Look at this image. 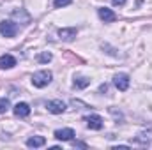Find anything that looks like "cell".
Masks as SVG:
<instances>
[{
	"label": "cell",
	"mask_w": 152,
	"mask_h": 150,
	"mask_svg": "<svg viewBox=\"0 0 152 150\" xmlns=\"http://www.w3.org/2000/svg\"><path fill=\"white\" fill-rule=\"evenodd\" d=\"M51 78H53V74L50 71H37L32 76V85L37 87V88H44L46 85L51 83Z\"/></svg>",
	"instance_id": "cell-1"
},
{
	"label": "cell",
	"mask_w": 152,
	"mask_h": 150,
	"mask_svg": "<svg viewBox=\"0 0 152 150\" xmlns=\"http://www.w3.org/2000/svg\"><path fill=\"white\" fill-rule=\"evenodd\" d=\"M0 34L4 37H14L18 34V25L11 20H4L0 21Z\"/></svg>",
	"instance_id": "cell-2"
},
{
	"label": "cell",
	"mask_w": 152,
	"mask_h": 150,
	"mask_svg": "<svg viewBox=\"0 0 152 150\" xmlns=\"http://www.w3.org/2000/svg\"><path fill=\"white\" fill-rule=\"evenodd\" d=\"M85 122H87V127L92 131H101L104 125V120L99 115H88V117H85Z\"/></svg>",
	"instance_id": "cell-3"
},
{
	"label": "cell",
	"mask_w": 152,
	"mask_h": 150,
	"mask_svg": "<svg viewBox=\"0 0 152 150\" xmlns=\"http://www.w3.org/2000/svg\"><path fill=\"white\" fill-rule=\"evenodd\" d=\"M113 85L120 90V92H126L127 88H129V76L124 74V73H120V74H117L113 78Z\"/></svg>",
	"instance_id": "cell-4"
},
{
	"label": "cell",
	"mask_w": 152,
	"mask_h": 150,
	"mask_svg": "<svg viewBox=\"0 0 152 150\" xmlns=\"http://www.w3.org/2000/svg\"><path fill=\"white\" fill-rule=\"evenodd\" d=\"M46 108H48V111H50V113L58 115V113L66 111V103H64V101H60V99H55V101H50Z\"/></svg>",
	"instance_id": "cell-5"
},
{
	"label": "cell",
	"mask_w": 152,
	"mask_h": 150,
	"mask_svg": "<svg viewBox=\"0 0 152 150\" xmlns=\"http://www.w3.org/2000/svg\"><path fill=\"white\" fill-rule=\"evenodd\" d=\"M97 14H99V18H101L104 23H113L115 20H117V14H115L112 9H108V7H101V9H97Z\"/></svg>",
	"instance_id": "cell-6"
},
{
	"label": "cell",
	"mask_w": 152,
	"mask_h": 150,
	"mask_svg": "<svg viewBox=\"0 0 152 150\" xmlns=\"http://www.w3.org/2000/svg\"><path fill=\"white\" fill-rule=\"evenodd\" d=\"M73 136H75V131H73L71 127H66V129H58V131H55V138L60 140V141H71Z\"/></svg>",
	"instance_id": "cell-7"
},
{
	"label": "cell",
	"mask_w": 152,
	"mask_h": 150,
	"mask_svg": "<svg viewBox=\"0 0 152 150\" xmlns=\"http://www.w3.org/2000/svg\"><path fill=\"white\" fill-rule=\"evenodd\" d=\"M12 111H14L16 117L25 118V117H28V115H30V106H28L27 103H18V104L12 108Z\"/></svg>",
	"instance_id": "cell-8"
},
{
	"label": "cell",
	"mask_w": 152,
	"mask_h": 150,
	"mask_svg": "<svg viewBox=\"0 0 152 150\" xmlns=\"http://www.w3.org/2000/svg\"><path fill=\"white\" fill-rule=\"evenodd\" d=\"M16 66V58L12 55H2L0 57V69H12Z\"/></svg>",
	"instance_id": "cell-9"
},
{
	"label": "cell",
	"mask_w": 152,
	"mask_h": 150,
	"mask_svg": "<svg viewBox=\"0 0 152 150\" xmlns=\"http://www.w3.org/2000/svg\"><path fill=\"white\" fill-rule=\"evenodd\" d=\"M76 34H78V30H76V28H60V30H58L60 39H62V41H66V42H71V41L76 37Z\"/></svg>",
	"instance_id": "cell-10"
},
{
	"label": "cell",
	"mask_w": 152,
	"mask_h": 150,
	"mask_svg": "<svg viewBox=\"0 0 152 150\" xmlns=\"http://www.w3.org/2000/svg\"><path fill=\"white\" fill-rule=\"evenodd\" d=\"M44 143H46V140H44L42 136H32V138H28V140H27V147H30V149L42 147Z\"/></svg>",
	"instance_id": "cell-11"
},
{
	"label": "cell",
	"mask_w": 152,
	"mask_h": 150,
	"mask_svg": "<svg viewBox=\"0 0 152 150\" xmlns=\"http://www.w3.org/2000/svg\"><path fill=\"white\" fill-rule=\"evenodd\" d=\"M73 85H75L76 88H85V87L90 85V79L85 78V76H78V78H75V83Z\"/></svg>",
	"instance_id": "cell-12"
},
{
	"label": "cell",
	"mask_w": 152,
	"mask_h": 150,
	"mask_svg": "<svg viewBox=\"0 0 152 150\" xmlns=\"http://www.w3.org/2000/svg\"><path fill=\"white\" fill-rule=\"evenodd\" d=\"M9 108H11L9 99H7V97H0V113H5Z\"/></svg>",
	"instance_id": "cell-13"
},
{
	"label": "cell",
	"mask_w": 152,
	"mask_h": 150,
	"mask_svg": "<svg viewBox=\"0 0 152 150\" xmlns=\"http://www.w3.org/2000/svg\"><path fill=\"white\" fill-rule=\"evenodd\" d=\"M51 58H53V57H51V53H50V51H44V53H41V55L37 57V60L41 62V64H48Z\"/></svg>",
	"instance_id": "cell-14"
},
{
	"label": "cell",
	"mask_w": 152,
	"mask_h": 150,
	"mask_svg": "<svg viewBox=\"0 0 152 150\" xmlns=\"http://www.w3.org/2000/svg\"><path fill=\"white\" fill-rule=\"evenodd\" d=\"M71 2H73V0H55V2H53V5H55L57 9H60V7H66V5H69Z\"/></svg>",
	"instance_id": "cell-15"
},
{
	"label": "cell",
	"mask_w": 152,
	"mask_h": 150,
	"mask_svg": "<svg viewBox=\"0 0 152 150\" xmlns=\"http://www.w3.org/2000/svg\"><path fill=\"white\" fill-rule=\"evenodd\" d=\"M73 145L75 147H80V149H87V143H83V141H75Z\"/></svg>",
	"instance_id": "cell-16"
},
{
	"label": "cell",
	"mask_w": 152,
	"mask_h": 150,
	"mask_svg": "<svg viewBox=\"0 0 152 150\" xmlns=\"http://www.w3.org/2000/svg\"><path fill=\"white\" fill-rule=\"evenodd\" d=\"M112 4H113V5H124L126 0H112Z\"/></svg>",
	"instance_id": "cell-17"
}]
</instances>
